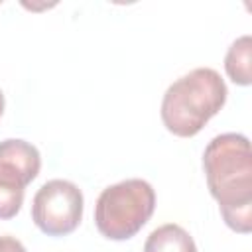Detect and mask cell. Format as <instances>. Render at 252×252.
I'll list each match as a JSON object with an SVG mask.
<instances>
[{"label": "cell", "instance_id": "9c48e42d", "mask_svg": "<svg viewBox=\"0 0 252 252\" xmlns=\"http://www.w3.org/2000/svg\"><path fill=\"white\" fill-rule=\"evenodd\" d=\"M2 112H4V94L0 91V116H2Z\"/></svg>", "mask_w": 252, "mask_h": 252}, {"label": "cell", "instance_id": "ba28073f", "mask_svg": "<svg viewBox=\"0 0 252 252\" xmlns=\"http://www.w3.org/2000/svg\"><path fill=\"white\" fill-rule=\"evenodd\" d=\"M0 252H28V250L16 236L2 234L0 236Z\"/></svg>", "mask_w": 252, "mask_h": 252}, {"label": "cell", "instance_id": "8992f818", "mask_svg": "<svg viewBox=\"0 0 252 252\" xmlns=\"http://www.w3.org/2000/svg\"><path fill=\"white\" fill-rule=\"evenodd\" d=\"M144 252H197L193 236L179 224L167 222L150 232Z\"/></svg>", "mask_w": 252, "mask_h": 252}, {"label": "cell", "instance_id": "6da1fadb", "mask_svg": "<svg viewBox=\"0 0 252 252\" xmlns=\"http://www.w3.org/2000/svg\"><path fill=\"white\" fill-rule=\"evenodd\" d=\"M209 191L219 203L222 220L240 234L252 230V154L246 136H215L203 152Z\"/></svg>", "mask_w": 252, "mask_h": 252}, {"label": "cell", "instance_id": "52a82bcc", "mask_svg": "<svg viewBox=\"0 0 252 252\" xmlns=\"http://www.w3.org/2000/svg\"><path fill=\"white\" fill-rule=\"evenodd\" d=\"M224 69L232 83L248 87L252 83V37L242 35L228 47L224 55Z\"/></svg>", "mask_w": 252, "mask_h": 252}, {"label": "cell", "instance_id": "3957f363", "mask_svg": "<svg viewBox=\"0 0 252 252\" xmlns=\"http://www.w3.org/2000/svg\"><path fill=\"white\" fill-rule=\"evenodd\" d=\"M156 209V191L146 179H124L106 189L94 205V224L108 240H128L150 220Z\"/></svg>", "mask_w": 252, "mask_h": 252}, {"label": "cell", "instance_id": "5b68a950", "mask_svg": "<svg viewBox=\"0 0 252 252\" xmlns=\"http://www.w3.org/2000/svg\"><path fill=\"white\" fill-rule=\"evenodd\" d=\"M83 193L67 179L43 183L32 201V220L47 236L71 234L83 219Z\"/></svg>", "mask_w": 252, "mask_h": 252}, {"label": "cell", "instance_id": "277c9868", "mask_svg": "<svg viewBox=\"0 0 252 252\" xmlns=\"http://www.w3.org/2000/svg\"><path fill=\"white\" fill-rule=\"evenodd\" d=\"M41 156L37 148L20 138L0 142V219H14L24 203L26 187L37 177Z\"/></svg>", "mask_w": 252, "mask_h": 252}, {"label": "cell", "instance_id": "7a4b0ae2", "mask_svg": "<svg viewBox=\"0 0 252 252\" xmlns=\"http://www.w3.org/2000/svg\"><path fill=\"white\" fill-rule=\"evenodd\" d=\"M224 79L211 67H197L173 81L161 100V122L179 138H191L224 106Z\"/></svg>", "mask_w": 252, "mask_h": 252}]
</instances>
